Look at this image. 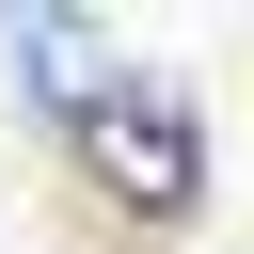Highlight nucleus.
I'll return each instance as SVG.
<instances>
[{
	"label": "nucleus",
	"instance_id": "f257e3e1",
	"mask_svg": "<svg viewBox=\"0 0 254 254\" xmlns=\"http://www.w3.org/2000/svg\"><path fill=\"white\" fill-rule=\"evenodd\" d=\"M79 159H95L127 206H190V111H175V79H159V64H127V79L79 111Z\"/></svg>",
	"mask_w": 254,
	"mask_h": 254
},
{
	"label": "nucleus",
	"instance_id": "f03ea898",
	"mask_svg": "<svg viewBox=\"0 0 254 254\" xmlns=\"http://www.w3.org/2000/svg\"><path fill=\"white\" fill-rule=\"evenodd\" d=\"M95 48H111L95 16H0V64H16V95H32V111H64V127H79V111L127 79V64H95Z\"/></svg>",
	"mask_w": 254,
	"mask_h": 254
}]
</instances>
